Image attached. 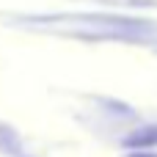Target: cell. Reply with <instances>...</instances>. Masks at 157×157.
Wrapping results in <instances>:
<instances>
[{"instance_id":"obj_3","label":"cell","mask_w":157,"mask_h":157,"mask_svg":"<svg viewBox=\"0 0 157 157\" xmlns=\"http://www.w3.org/2000/svg\"><path fill=\"white\" fill-rule=\"evenodd\" d=\"M124 157H157V155H149V152H130V155H124Z\"/></svg>"},{"instance_id":"obj_1","label":"cell","mask_w":157,"mask_h":157,"mask_svg":"<svg viewBox=\"0 0 157 157\" xmlns=\"http://www.w3.org/2000/svg\"><path fill=\"white\" fill-rule=\"evenodd\" d=\"M124 146L132 149V152H146V149L157 146V124L141 127V130H135L132 135H127V138H124Z\"/></svg>"},{"instance_id":"obj_2","label":"cell","mask_w":157,"mask_h":157,"mask_svg":"<svg viewBox=\"0 0 157 157\" xmlns=\"http://www.w3.org/2000/svg\"><path fill=\"white\" fill-rule=\"evenodd\" d=\"M0 152H6V155H14L19 157L22 152V144H19V135L8 127V124H0Z\"/></svg>"}]
</instances>
